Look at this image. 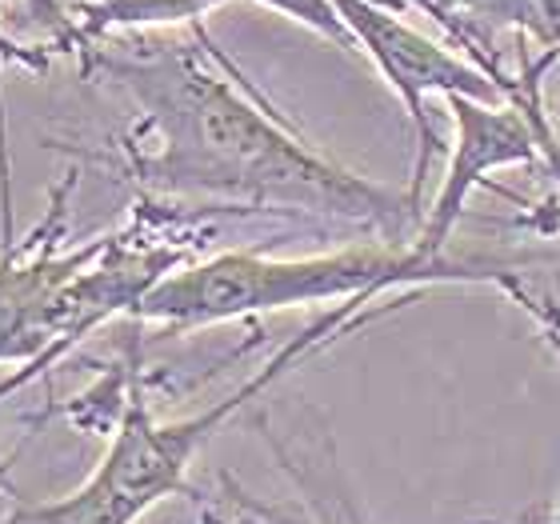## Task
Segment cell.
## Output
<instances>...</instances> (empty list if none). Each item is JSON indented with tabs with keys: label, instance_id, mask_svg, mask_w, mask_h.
<instances>
[{
	"label": "cell",
	"instance_id": "obj_1",
	"mask_svg": "<svg viewBox=\"0 0 560 524\" xmlns=\"http://www.w3.org/2000/svg\"><path fill=\"white\" fill-rule=\"evenodd\" d=\"M117 77L161 132V156L144 164L152 185L253 205H292L369 224L397 221L405 209L385 188L345 173L289 137L197 53L117 65Z\"/></svg>",
	"mask_w": 560,
	"mask_h": 524
},
{
	"label": "cell",
	"instance_id": "obj_2",
	"mask_svg": "<svg viewBox=\"0 0 560 524\" xmlns=\"http://www.w3.org/2000/svg\"><path fill=\"white\" fill-rule=\"evenodd\" d=\"M460 277L477 280L492 272H480L477 265H460V260H444L441 253H424L417 245L405 253H393L385 245L345 248V253L304 260L224 253L176 277H161L137 301V313L173 328H197L313 301H373L376 292L409 284V280Z\"/></svg>",
	"mask_w": 560,
	"mask_h": 524
},
{
	"label": "cell",
	"instance_id": "obj_3",
	"mask_svg": "<svg viewBox=\"0 0 560 524\" xmlns=\"http://www.w3.org/2000/svg\"><path fill=\"white\" fill-rule=\"evenodd\" d=\"M361 304L364 301H345L332 316L316 321L308 333H301L289 349L280 352L257 381H248L245 388H236L229 400H221V405L209 408V412H200V417L156 424V420L144 412V405H140V396H137L129 405V412H125V420H120L117 441H113V449L105 453V461L96 465L93 477L84 480L77 492L60 497V501L21 509V513L12 516V524H132L137 516L149 513L156 501H164L168 492L180 489L185 468H188V461L197 456V449L221 429L224 420L233 417L236 408L245 405L248 396H257L260 388H269L301 352H308L325 337H337L340 321L357 313Z\"/></svg>",
	"mask_w": 560,
	"mask_h": 524
},
{
	"label": "cell",
	"instance_id": "obj_4",
	"mask_svg": "<svg viewBox=\"0 0 560 524\" xmlns=\"http://www.w3.org/2000/svg\"><path fill=\"white\" fill-rule=\"evenodd\" d=\"M332 9L340 12V21L352 33L357 48L369 53V60L381 69V77L393 84V93L405 101V113L417 125L420 161H417V185H412V205H417V193L424 188L432 144H436L432 140L429 113H424V96L444 93L448 101L465 96V101H485V105H501L504 101V105L528 108L521 84H509L501 77H492L489 69L468 65L465 57L448 53L432 36L417 33L412 24H405L388 9L373 4V0H332Z\"/></svg>",
	"mask_w": 560,
	"mask_h": 524
},
{
	"label": "cell",
	"instance_id": "obj_5",
	"mask_svg": "<svg viewBox=\"0 0 560 524\" xmlns=\"http://www.w3.org/2000/svg\"><path fill=\"white\" fill-rule=\"evenodd\" d=\"M448 105L456 113V152H453V168L444 176L441 197H436L429 224H424V236L417 241V248H424V253H441L444 236L453 233L468 193L485 181L489 168L533 161L537 144L552 149L549 129L540 125L537 108H521V105L492 108L485 101H465V96H453Z\"/></svg>",
	"mask_w": 560,
	"mask_h": 524
},
{
	"label": "cell",
	"instance_id": "obj_6",
	"mask_svg": "<svg viewBox=\"0 0 560 524\" xmlns=\"http://www.w3.org/2000/svg\"><path fill=\"white\" fill-rule=\"evenodd\" d=\"M448 4L472 21L513 24L549 53L560 48V0H448Z\"/></svg>",
	"mask_w": 560,
	"mask_h": 524
},
{
	"label": "cell",
	"instance_id": "obj_7",
	"mask_svg": "<svg viewBox=\"0 0 560 524\" xmlns=\"http://www.w3.org/2000/svg\"><path fill=\"white\" fill-rule=\"evenodd\" d=\"M221 0H108L105 9L93 12L96 28L108 24H156V21H185L200 12L217 9Z\"/></svg>",
	"mask_w": 560,
	"mask_h": 524
},
{
	"label": "cell",
	"instance_id": "obj_8",
	"mask_svg": "<svg viewBox=\"0 0 560 524\" xmlns=\"http://www.w3.org/2000/svg\"><path fill=\"white\" fill-rule=\"evenodd\" d=\"M260 4H269V9L284 12L292 21L308 24V28H316L320 36L337 40L340 48H357L352 33L345 28V21H340V12L332 9V0H260Z\"/></svg>",
	"mask_w": 560,
	"mask_h": 524
},
{
	"label": "cell",
	"instance_id": "obj_9",
	"mask_svg": "<svg viewBox=\"0 0 560 524\" xmlns=\"http://www.w3.org/2000/svg\"><path fill=\"white\" fill-rule=\"evenodd\" d=\"M9 489L12 492V480H9V465H4V461H0V492Z\"/></svg>",
	"mask_w": 560,
	"mask_h": 524
}]
</instances>
